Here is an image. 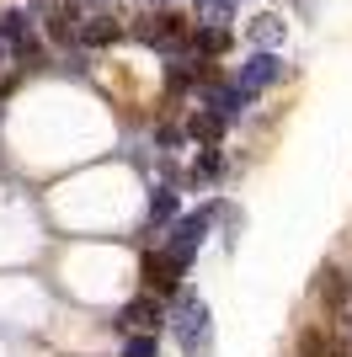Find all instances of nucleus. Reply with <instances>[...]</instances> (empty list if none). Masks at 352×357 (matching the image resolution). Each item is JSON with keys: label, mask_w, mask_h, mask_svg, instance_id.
Segmentation results:
<instances>
[{"label": "nucleus", "mask_w": 352, "mask_h": 357, "mask_svg": "<svg viewBox=\"0 0 352 357\" xmlns=\"http://www.w3.org/2000/svg\"><path fill=\"white\" fill-rule=\"evenodd\" d=\"M166 320H171V336L182 342L187 357H208V347H214V336H208V304L192 288H176V304L166 310Z\"/></svg>", "instance_id": "obj_1"}, {"label": "nucleus", "mask_w": 352, "mask_h": 357, "mask_svg": "<svg viewBox=\"0 0 352 357\" xmlns=\"http://www.w3.org/2000/svg\"><path fill=\"white\" fill-rule=\"evenodd\" d=\"M208 176H219V155L214 149H203V160L192 165V181H208Z\"/></svg>", "instance_id": "obj_11"}, {"label": "nucleus", "mask_w": 352, "mask_h": 357, "mask_svg": "<svg viewBox=\"0 0 352 357\" xmlns=\"http://www.w3.org/2000/svg\"><path fill=\"white\" fill-rule=\"evenodd\" d=\"M123 38V22L117 16H86L80 22V43L86 48H107V43H117Z\"/></svg>", "instance_id": "obj_9"}, {"label": "nucleus", "mask_w": 352, "mask_h": 357, "mask_svg": "<svg viewBox=\"0 0 352 357\" xmlns=\"http://www.w3.org/2000/svg\"><path fill=\"white\" fill-rule=\"evenodd\" d=\"M176 278H182V267H176L166 251L145 256V288H149V294H176Z\"/></svg>", "instance_id": "obj_5"}, {"label": "nucleus", "mask_w": 352, "mask_h": 357, "mask_svg": "<svg viewBox=\"0 0 352 357\" xmlns=\"http://www.w3.org/2000/svg\"><path fill=\"white\" fill-rule=\"evenodd\" d=\"M235 6L240 0H198V16H203V27H224L235 22Z\"/></svg>", "instance_id": "obj_10"}, {"label": "nucleus", "mask_w": 352, "mask_h": 357, "mask_svg": "<svg viewBox=\"0 0 352 357\" xmlns=\"http://www.w3.org/2000/svg\"><path fill=\"white\" fill-rule=\"evenodd\" d=\"M166 320V304L155 294H145V298H133V304H123V314H117V331L123 326H139V331H155Z\"/></svg>", "instance_id": "obj_6"}, {"label": "nucleus", "mask_w": 352, "mask_h": 357, "mask_svg": "<svg viewBox=\"0 0 352 357\" xmlns=\"http://www.w3.org/2000/svg\"><path fill=\"white\" fill-rule=\"evenodd\" d=\"M0 59H6V43H0Z\"/></svg>", "instance_id": "obj_14"}, {"label": "nucleus", "mask_w": 352, "mask_h": 357, "mask_svg": "<svg viewBox=\"0 0 352 357\" xmlns=\"http://www.w3.org/2000/svg\"><path fill=\"white\" fill-rule=\"evenodd\" d=\"M224 123H230V118H224V112H214V107H198V112H192V118H187V134L198 139V144H203V149H214V144H219V139H224Z\"/></svg>", "instance_id": "obj_7"}, {"label": "nucleus", "mask_w": 352, "mask_h": 357, "mask_svg": "<svg viewBox=\"0 0 352 357\" xmlns=\"http://www.w3.org/2000/svg\"><path fill=\"white\" fill-rule=\"evenodd\" d=\"M176 213V197L171 192H155V219H171Z\"/></svg>", "instance_id": "obj_13"}, {"label": "nucleus", "mask_w": 352, "mask_h": 357, "mask_svg": "<svg viewBox=\"0 0 352 357\" xmlns=\"http://www.w3.org/2000/svg\"><path fill=\"white\" fill-rule=\"evenodd\" d=\"M246 38H251L256 48H278L283 38H288V27H283L278 11H262V16H251V22H246Z\"/></svg>", "instance_id": "obj_8"}, {"label": "nucleus", "mask_w": 352, "mask_h": 357, "mask_svg": "<svg viewBox=\"0 0 352 357\" xmlns=\"http://www.w3.org/2000/svg\"><path fill=\"white\" fill-rule=\"evenodd\" d=\"M283 80V59L272 54V48H251V59L240 64V75H235V86L246 91V96H256V91L278 86Z\"/></svg>", "instance_id": "obj_3"}, {"label": "nucleus", "mask_w": 352, "mask_h": 357, "mask_svg": "<svg viewBox=\"0 0 352 357\" xmlns=\"http://www.w3.org/2000/svg\"><path fill=\"white\" fill-rule=\"evenodd\" d=\"M214 213H219V208L208 203V208L187 213V219H182V224H176V229H171V240H166V256H171V261H176V267H182V272L192 267V256H198V240H203V229H208V224H214Z\"/></svg>", "instance_id": "obj_2"}, {"label": "nucleus", "mask_w": 352, "mask_h": 357, "mask_svg": "<svg viewBox=\"0 0 352 357\" xmlns=\"http://www.w3.org/2000/svg\"><path fill=\"white\" fill-rule=\"evenodd\" d=\"M123 357H155V336H133V342L123 347Z\"/></svg>", "instance_id": "obj_12"}, {"label": "nucleus", "mask_w": 352, "mask_h": 357, "mask_svg": "<svg viewBox=\"0 0 352 357\" xmlns=\"http://www.w3.org/2000/svg\"><path fill=\"white\" fill-rule=\"evenodd\" d=\"M198 96H203V107H214V112H224V118H235V112L251 102L240 86H224V80H208V75H203V86H198Z\"/></svg>", "instance_id": "obj_4"}]
</instances>
